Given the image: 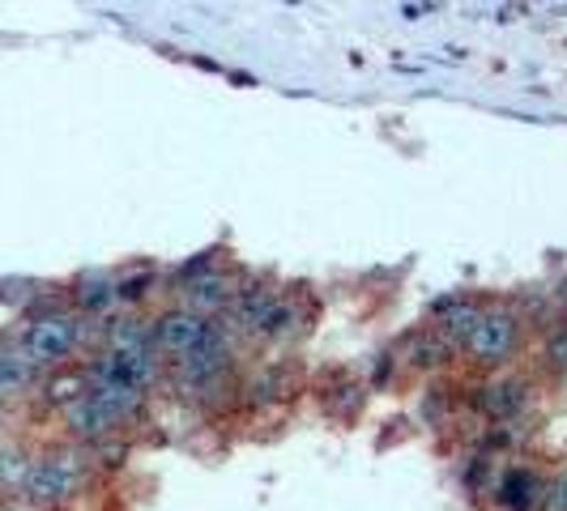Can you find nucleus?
Instances as JSON below:
<instances>
[{"instance_id": "dca6fc26", "label": "nucleus", "mask_w": 567, "mask_h": 511, "mask_svg": "<svg viewBox=\"0 0 567 511\" xmlns=\"http://www.w3.org/2000/svg\"><path fill=\"white\" fill-rule=\"evenodd\" d=\"M154 285V273L145 269V273H133V278H124V282H115V299H124V303H137L145 299V290Z\"/></svg>"}, {"instance_id": "7ed1b4c3", "label": "nucleus", "mask_w": 567, "mask_h": 511, "mask_svg": "<svg viewBox=\"0 0 567 511\" xmlns=\"http://www.w3.org/2000/svg\"><path fill=\"white\" fill-rule=\"evenodd\" d=\"M465 350L483 367H504L512 354L520 350V320L512 312H483L474 337L465 341Z\"/></svg>"}, {"instance_id": "f257e3e1", "label": "nucleus", "mask_w": 567, "mask_h": 511, "mask_svg": "<svg viewBox=\"0 0 567 511\" xmlns=\"http://www.w3.org/2000/svg\"><path fill=\"white\" fill-rule=\"evenodd\" d=\"M85 486V460L78 452H52V456H39L30 465V478H27V494L30 503L39 508H60L69 499H78Z\"/></svg>"}, {"instance_id": "9b49d317", "label": "nucleus", "mask_w": 567, "mask_h": 511, "mask_svg": "<svg viewBox=\"0 0 567 511\" xmlns=\"http://www.w3.org/2000/svg\"><path fill=\"white\" fill-rule=\"evenodd\" d=\"M34 384V363H30L27 350H0V397L9 393H22Z\"/></svg>"}, {"instance_id": "a211bd4d", "label": "nucleus", "mask_w": 567, "mask_h": 511, "mask_svg": "<svg viewBox=\"0 0 567 511\" xmlns=\"http://www.w3.org/2000/svg\"><path fill=\"white\" fill-rule=\"evenodd\" d=\"M546 354L555 358V363H567V328H555L550 341H546Z\"/></svg>"}, {"instance_id": "ddd939ff", "label": "nucleus", "mask_w": 567, "mask_h": 511, "mask_svg": "<svg viewBox=\"0 0 567 511\" xmlns=\"http://www.w3.org/2000/svg\"><path fill=\"white\" fill-rule=\"evenodd\" d=\"M30 460L22 448H4L0 452V490H27V478H30Z\"/></svg>"}, {"instance_id": "39448f33", "label": "nucleus", "mask_w": 567, "mask_h": 511, "mask_svg": "<svg viewBox=\"0 0 567 511\" xmlns=\"http://www.w3.org/2000/svg\"><path fill=\"white\" fill-rule=\"evenodd\" d=\"M227 363H230V345L223 341V333L214 328L193 354L179 358V379H184L188 388H205V384H214V379L227 371Z\"/></svg>"}, {"instance_id": "20e7f679", "label": "nucleus", "mask_w": 567, "mask_h": 511, "mask_svg": "<svg viewBox=\"0 0 567 511\" xmlns=\"http://www.w3.org/2000/svg\"><path fill=\"white\" fill-rule=\"evenodd\" d=\"M154 350H163V354H175V358H184V354H193L200 341L214 333V324L205 320V315L188 312V307H179V312H167L154 328Z\"/></svg>"}, {"instance_id": "aec40b11", "label": "nucleus", "mask_w": 567, "mask_h": 511, "mask_svg": "<svg viewBox=\"0 0 567 511\" xmlns=\"http://www.w3.org/2000/svg\"><path fill=\"white\" fill-rule=\"evenodd\" d=\"M0 430H4V414H0Z\"/></svg>"}, {"instance_id": "0eeeda50", "label": "nucleus", "mask_w": 567, "mask_h": 511, "mask_svg": "<svg viewBox=\"0 0 567 511\" xmlns=\"http://www.w3.org/2000/svg\"><path fill=\"white\" fill-rule=\"evenodd\" d=\"M525 405H529V393H525L520 379H495V384H483L474 393V409L486 414L491 423H512Z\"/></svg>"}, {"instance_id": "9d476101", "label": "nucleus", "mask_w": 567, "mask_h": 511, "mask_svg": "<svg viewBox=\"0 0 567 511\" xmlns=\"http://www.w3.org/2000/svg\"><path fill=\"white\" fill-rule=\"evenodd\" d=\"M478 320H483V312H478L474 303H449L444 315H440V328H435V333L449 341V345H465V341L474 337Z\"/></svg>"}, {"instance_id": "4468645a", "label": "nucleus", "mask_w": 567, "mask_h": 511, "mask_svg": "<svg viewBox=\"0 0 567 511\" xmlns=\"http://www.w3.org/2000/svg\"><path fill=\"white\" fill-rule=\"evenodd\" d=\"M449 350H453V345L435 333V337L414 341V354H410V358H414V367H440V363H449Z\"/></svg>"}, {"instance_id": "f03ea898", "label": "nucleus", "mask_w": 567, "mask_h": 511, "mask_svg": "<svg viewBox=\"0 0 567 511\" xmlns=\"http://www.w3.org/2000/svg\"><path fill=\"white\" fill-rule=\"evenodd\" d=\"M78 341H82V320L69 312H52L30 324L22 350L30 354L34 367H60V363L78 350Z\"/></svg>"}, {"instance_id": "1a4fd4ad", "label": "nucleus", "mask_w": 567, "mask_h": 511, "mask_svg": "<svg viewBox=\"0 0 567 511\" xmlns=\"http://www.w3.org/2000/svg\"><path fill=\"white\" fill-rule=\"evenodd\" d=\"M184 294H188V312H197V315L218 312V307H227L230 303V282L223 278V273H200Z\"/></svg>"}, {"instance_id": "f3484780", "label": "nucleus", "mask_w": 567, "mask_h": 511, "mask_svg": "<svg viewBox=\"0 0 567 511\" xmlns=\"http://www.w3.org/2000/svg\"><path fill=\"white\" fill-rule=\"evenodd\" d=\"M546 508H550V511H567V473H559L555 482L546 486Z\"/></svg>"}, {"instance_id": "6e6552de", "label": "nucleus", "mask_w": 567, "mask_h": 511, "mask_svg": "<svg viewBox=\"0 0 567 511\" xmlns=\"http://www.w3.org/2000/svg\"><path fill=\"white\" fill-rule=\"evenodd\" d=\"M64 423H69V430L78 435V439H90V444H99V439H107L115 430V418L99 405V400L90 397H78L73 405H64Z\"/></svg>"}, {"instance_id": "2eb2a0df", "label": "nucleus", "mask_w": 567, "mask_h": 511, "mask_svg": "<svg viewBox=\"0 0 567 511\" xmlns=\"http://www.w3.org/2000/svg\"><path fill=\"white\" fill-rule=\"evenodd\" d=\"M85 388H90V379L85 375H60L48 384V400H56V405H73L78 397H85Z\"/></svg>"}, {"instance_id": "423d86ee", "label": "nucleus", "mask_w": 567, "mask_h": 511, "mask_svg": "<svg viewBox=\"0 0 567 511\" xmlns=\"http://www.w3.org/2000/svg\"><path fill=\"white\" fill-rule=\"evenodd\" d=\"M495 503L504 511H542L546 508V482L534 469H504L495 482Z\"/></svg>"}, {"instance_id": "f8f14e48", "label": "nucleus", "mask_w": 567, "mask_h": 511, "mask_svg": "<svg viewBox=\"0 0 567 511\" xmlns=\"http://www.w3.org/2000/svg\"><path fill=\"white\" fill-rule=\"evenodd\" d=\"M115 303V282L107 278V273H90V278H82L78 282V307L90 315L107 312Z\"/></svg>"}, {"instance_id": "6ab92c4d", "label": "nucleus", "mask_w": 567, "mask_h": 511, "mask_svg": "<svg viewBox=\"0 0 567 511\" xmlns=\"http://www.w3.org/2000/svg\"><path fill=\"white\" fill-rule=\"evenodd\" d=\"M0 511H18V508H9V503H0Z\"/></svg>"}]
</instances>
